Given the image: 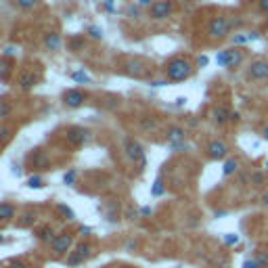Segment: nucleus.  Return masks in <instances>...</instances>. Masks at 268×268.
<instances>
[{
    "label": "nucleus",
    "mask_w": 268,
    "mask_h": 268,
    "mask_svg": "<svg viewBox=\"0 0 268 268\" xmlns=\"http://www.w3.org/2000/svg\"><path fill=\"white\" fill-rule=\"evenodd\" d=\"M191 72H193V65L189 59H184V57H174L164 67V74L170 82H184V80L191 76Z\"/></svg>",
    "instance_id": "1"
},
{
    "label": "nucleus",
    "mask_w": 268,
    "mask_h": 268,
    "mask_svg": "<svg viewBox=\"0 0 268 268\" xmlns=\"http://www.w3.org/2000/svg\"><path fill=\"white\" fill-rule=\"evenodd\" d=\"M216 61L220 67H228V69H237L241 63H243V49H237V46H232V49H226V51H220Z\"/></svg>",
    "instance_id": "2"
},
{
    "label": "nucleus",
    "mask_w": 268,
    "mask_h": 268,
    "mask_svg": "<svg viewBox=\"0 0 268 268\" xmlns=\"http://www.w3.org/2000/svg\"><path fill=\"white\" fill-rule=\"evenodd\" d=\"M207 34H209V36H212L214 40L226 38L228 34H230V21H228L226 17H222V15L212 17V19H209V23H207Z\"/></svg>",
    "instance_id": "3"
},
{
    "label": "nucleus",
    "mask_w": 268,
    "mask_h": 268,
    "mask_svg": "<svg viewBox=\"0 0 268 268\" xmlns=\"http://www.w3.org/2000/svg\"><path fill=\"white\" fill-rule=\"evenodd\" d=\"M124 155L128 161H132V164L145 166V149L138 141H134V138H126L124 141Z\"/></svg>",
    "instance_id": "4"
},
{
    "label": "nucleus",
    "mask_w": 268,
    "mask_h": 268,
    "mask_svg": "<svg viewBox=\"0 0 268 268\" xmlns=\"http://www.w3.org/2000/svg\"><path fill=\"white\" fill-rule=\"evenodd\" d=\"M92 255V245L88 241H80L78 245L72 249V253L67 255V266H78V264H82L86 262L88 258Z\"/></svg>",
    "instance_id": "5"
},
{
    "label": "nucleus",
    "mask_w": 268,
    "mask_h": 268,
    "mask_svg": "<svg viewBox=\"0 0 268 268\" xmlns=\"http://www.w3.org/2000/svg\"><path fill=\"white\" fill-rule=\"evenodd\" d=\"M88 138H90V132L82 126H69L65 130V141L72 147H82Z\"/></svg>",
    "instance_id": "6"
},
{
    "label": "nucleus",
    "mask_w": 268,
    "mask_h": 268,
    "mask_svg": "<svg viewBox=\"0 0 268 268\" xmlns=\"http://www.w3.org/2000/svg\"><path fill=\"white\" fill-rule=\"evenodd\" d=\"M172 11H174V5H172V0H155L153 5L149 7V17L151 19H168L172 15Z\"/></svg>",
    "instance_id": "7"
},
{
    "label": "nucleus",
    "mask_w": 268,
    "mask_h": 268,
    "mask_svg": "<svg viewBox=\"0 0 268 268\" xmlns=\"http://www.w3.org/2000/svg\"><path fill=\"white\" fill-rule=\"evenodd\" d=\"M72 243H74V235L72 232H61V235H57L51 243V251L55 255H65L69 249H72Z\"/></svg>",
    "instance_id": "8"
},
{
    "label": "nucleus",
    "mask_w": 268,
    "mask_h": 268,
    "mask_svg": "<svg viewBox=\"0 0 268 268\" xmlns=\"http://www.w3.org/2000/svg\"><path fill=\"white\" fill-rule=\"evenodd\" d=\"M51 166V157L46 153L44 149H34L32 155H30V170L34 172H40V170H46Z\"/></svg>",
    "instance_id": "9"
},
{
    "label": "nucleus",
    "mask_w": 268,
    "mask_h": 268,
    "mask_svg": "<svg viewBox=\"0 0 268 268\" xmlns=\"http://www.w3.org/2000/svg\"><path fill=\"white\" fill-rule=\"evenodd\" d=\"M247 74L255 82H262V80H268V61L264 59H253L247 67Z\"/></svg>",
    "instance_id": "10"
},
{
    "label": "nucleus",
    "mask_w": 268,
    "mask_h": 268,
    "mask_svg": "<svg viewBox=\"0 0 268 268\" xmlns=\"http://www.w3.org/2000/svg\"><path fill=\"white\" fill-rule=\"evenodd\" d=\"M84 101H86V95H84L82 90L72 88V90H65V92H63V105H65V107H69V109L82 107Z\"/></svg>",
    "instance_id": "11"
},
{
    "label": "nucleus",
    "mask_w": 268,
    "mask_h": 268,
    "mask_svg": "<svg viewBox=\"0 0 268 268\" xmlns=\"http://www.w3.org/2000/svg\"><path fill=\"white\" fill-rule=\"evenodd\" d=\"M205 153H207L209 159L220 161V159H224V157H226L228 147H226V143H222V141H209L207 147H205Z\"/></svg>",
    "instance_id": "12"
},
{
    "label": "nucleus",
    "mask_w": 268,
    "mask_h": 268,
    "mask_svg": "<svg viewBox=\"0 0 268 268\" xmlns=\"http://www.w3.org/2000/svg\"><path fill=\"white\" fill-rule=\"evenodd\" d=\"M42 46L49 53H57V51H61V46H63V38H61V34L59 32H46L44 34V38H42Z\"/></svg>",
    "instance_id": "13"
},
{
    "label": "nucleus",
    "mask_w": 268,
    "mask_h": 268,
    "mask_svg": "<svg viewBox=\"0 0 268 268\" xmlns=\"http://www.w3.org/2000/svg\"><path fill=\"white\" fill-rule=\"evenodd\" d=\"M38 80H40V74L36 72V69H28V72H23L21 78H19V86L23 90H30L38 84Z\"/></svg>",
    "instance_id": "14"
},
{
    "label": "nucleus",
    "mask_w": 268,
    "mask_h": 268,
    "mask_svg": "<svg viewBox=\"0 0 268 268\" xmlns=\"http://www.w3.org/2000/svg\"><path fill=\"white\" fill-rule=\"evenodd\" d=\"M230 120V111L226 109V105H216L212 109V122L216 126H224Z\"/></svg>",
    "instance_id": "15"
},
{
    "label": "nucleus",
    "mask_w": 268,
    "mask_h": 268,
    "mask_svg": "<svg viewBox=\"0 0 268 268\" xmlns=\"http://www.w3.org/2000/svg\"><path fill=\"white\" fill-rule=\"evenodd\" d=\"M168 141H170V145H174V143H184V130H182V128H178V126L168 128Z\"/></svg>",
    "instance_id": "16"
},
{
    "label": "nucleus",
    "mask_w": 268,
    "mask_h": 268,
    "mask_svg": "<svg viewBox=\"0 0 268 268\" xmlns=\"http://www.w3.org/2000/svg\"><path fill=\"white\" fill-rule=\"evenodd\" d=\"M15 216V207L11 203H0V222H9Z\"/></svg>",
    "instance_id": "17"
},
{
    "label": "nucleus",
    "mask_w": 268,
    "mask_h": 268,
    "mask_svg": "<svg viewBox=\"0 0 268 268\" xmlns=\"http://www.w3.org/2000/svg\"><path fill=\"white\" fill-rule=\"evenodd\" d=\"M237 168H239V161H237L235 157H228V159L224 161V166H222L224 176H230V174H235V172H237Z\"/></svg>",
    "instance_id": "18"
},
{
    "label": "nucleus",
    "mask_w": 268,
    "mask_h": 268,
    "mask_svg": "<svg viewBox=\"0 0 268 268\" xmlns=\"http://www.w3.org/2000/svg\"><path fill=\"white\" fill-rule=\"evenodd\" d=\"M55 237H57V235H55V232H53L49 226H44V228L38 230V239H40L42 243H53Z\"/></svg>",
    "instance_id": "19"
},
{
    "label": "nucleus",
    "mask_w": 268,
    "mask_h": 268,
    "mask_svg": "<svg viewBox=\"0 0 268 268\" xmlns=\"http://www.w3.org/2000/svg\"><path fill=\"white\" fill-rule=\"evenodd\" d=\"M72 80L76 84H88L90 82V76L86 72H82V69H78V72H72Z\"/></svg>",
    "instance_id": "20"
},
{
    "label": "nucleus",
    "mask_w": 268,
    "mask_h": 268,
    "mask_svg": "<svg viewBox=\"0 0 268 268\" xmlns=\"http://www.w3.org/2000/svg\"><path fill=\"white\" fill-rule=\"evenodd\" d=\"M13 3H15V7L21 9V11H32L34 7L40 3V0H13Z\"/></svg>",
    "instance_id": "21"
},
{
    "label": "nucleus",
    "mask_w": 268,
    "mask_h": 268,
    "mask_svg": "<svg viewBox=\"0 0 268 268\" xmlns=\"http://www.w3.org/2000/svg\"><path fill=\"white\" fill-rule=\"evenodd\" d=\"M26 184L30 186V189H42V186H44V180H42V176H38V174H34V176H30V178L26 180Z\"/></svg>",
    "instance_id": "22"
},
{
    "label": "nucleus",
    "mask_w": 268,
    "mask_h": 268,
    "mask_svg": "<svg viewBox=\"0 0 268 268\" xmlns=\"http://www.w3.org/2000/svg\"><path fill=\"white\" fill-rule=\"evenodd\" d=\"M86 34H88V38H92V40H103V32H101V28H97V26H90V28L86 30Z\"/></svg>",
    "instance_id": "23"
},
{
    "label": "nucleus",
    "mask_w": 268,
    "mask_h": 268,
    "mask_svg": "<svg viewBox=\"0 0 268 268\" xmlns=\"http://www.w3.org/2000/svg\"><path fill=\"white\" fill-rule=\"evenodd\" d=\"M76 178H78V172H76V168H72L69 172H65V176H63V182H65L67 186H74Z\"/></svg>",
    "instance_id": "24"
},
{
    "label": "nucleus",
    "mask_w": 268,
    "mask_h": 268,
    "mask_svg": "<svg viewBox=\"0 0 268 268\" xmlns=\"http://www.w3.org/2000/svg\"><path fill=\"white\" fill-rule=\"evenodd\" d=\"M57 212H61V214L65 216V220H74V218H76V214H74L65 203H59V205H57Z\"/></svg>",
    "instance_id": "25"
},
{
    "label": "nucleus",
    "mask_w": 268,
    "mask_h": 268,
    "mask_svg": "<svg viewBox=\"0 0 268 268\" xmlns=\"http://www.w3.org/2000/svg\"><path fill=\"white\" fill-rule=\"evenodd\" d=\"M11 103L7 99H0V118H9V113H11Z\"/></svg>",
    "instance_id": "26"
},
{
    "label": "nucleus",
    "mask_w": 268,
    "mask_h": 268,
    "mask_svg": "<svg viewBox=\"0 0 268 268\" xmlns=\"http://www.w3.org/2000/svg\"><path fill=\"white\" fill-rule=\"evenodd\" d=\"M164 182H161L159 178L155 180V184H153V189H151V195H153V197H161V195H164Z\"/></svg>",
    "instance_id": "27"
},
{
    "label": "nucleus",
    "mask_w": 268,
    "mask_h": 268,
    "mask_svg": "<svg viewBox=\"0 0 268 268\" xmlns=\"http://www.w3.org/2000/svg\"><path fill=\"white\" fill-rule=\"evenodd\" d=\"M7 72H11V65L7 59H0V80H7Z\"/></svg>",
    "instance_id": "28"
},
{
    "label": "nucleus",
    "mask_w": 268,
    "mask_h": 268,
    "mask_svg": "<svg viewBox=\"0 0 268 268\" xmlns=\"http://www.w3.org/2000/svg\"><path fill=\"white\" fill-rule=\"evenodd\" d=\"M11 134H13V130H11L9 126H0V143H5L7 138H11Z\"/></svg>",
    "instance_id": "29"
},
{
    "label": "nucleus",
    "mask_w": 268,
    "mask_h": 268,
    "mask_svg": "<svg viewBox=\"0 0 268 268\" xmlns=\"http://www.w3.org/2000/svg\"><path fill=\"white\" fill-rule=\"evenodd\" d=\"M232 42L235 44H247V42H251V38H249V34H239V36H232Z\"/></svg>",
    "instance_id": "30"
},
{
    "label": "nucleus",
    "mask_w": 268,
    "mask_h": 268,
    "mask_svg": "<svg viewBox=\"0 0 268 268\" xmlns=\"http://www.w3.org/2000/svg\"><path fill=\"white\" fill-rule=\"evenodd\" d=\"M262 182H264V174H262V172H253V174H251V184H253V186H260Z\"/></svg>",
    "instance_id": "31"
},
{
    "label": "nucleus",
    "mask_w": 268,
    "mask_h": 268,
    "mask_svg": "<svg viewBox=\"0 0 268 268\" xmlns=\"http://www.w3.org/2000/svg\"><path fill=\"white\" fill-rule=\"evenodd\" d=\"M155 124H157V122H155V120H151V118H143V120H141V126L145 128V130H153Z\"/></svg>",
    "instance_id": "32"
},
{
    "label": "nucleus",
    "mask_w": 268,
    "mask_h": 268,
    "mask_svg": "<svg viewBox=\"0 0 268 268\" xmlns=\"http://www.w3.org/2000/svg\"><path fill=\"white\" fill-rule=\"evenodd\" d=\"M138 9H141L138 5H136V7H128V9H126V13H128V15H132V19H138V17H141V11H138Z\"/></svg>",
    "instance_id": "33"
},
{
    "label": "nucleus",
    "mask_w": 268,
    "mask_h": 268,
    "mask_svg": "<svg viewBox=\"0 0 268 268\" xmlns=\"http://www.w3.org/2000/svg\"><path fill=\"white\" fill-rule=\"evenodd\" d=\"M7 268H28V266H26V262H23V260L15 258V260H11V262L7 264Z\"/></svg>",
    "instance_id": "34"
},
{
    "label": "nucleus",
    "mask_w": 268,
    "mask_h": 268,
    "mask_svg": "<svg viewBox=\"0 0 268 268\" xmlns=\"http://www.w3.org/2000/svg\"><path fill=\"white\" fill-rule=\"evenodd\" d=\"M237 241H239L237 235H226V237H224V243H226V245H235Z\"/></svg>",
    "instance_id": "35"
},
{
    "label": "nucleus",
    "mask_w": 268,
    "mask_h": 268,
    "mask_svg": "<svg viewBox=\"0 0 268 268\" xmlns=\"http://www.w3.org/2000/svg\"><path fill=\"white\" fill-rule=\"evenodd\" d=\"M243 268H262V266L255 260H245V262H243Z\"/></svg>",
    "instance_id": "36"
},
{
    "label": "nucleus",
    "mask_w": 268,
    "mask_h": 268,
    "mask_svg": "<svg viewBox=\"0 0 268 268\" xmlns=\"http://www.w3.org/2000/svg\"><path fill=\"white\" fill-rule=\"evenodd\" d=\"M207 63H209V59H207V57H205V55H201V57H199V59H197V67H205Z\"/></svg>",
    "instance_id": "37"
},
{
    "label": "nucleus",
    "mask_w": 268,
    "mask_h": 268,
    "mask_svg": "<svg viewBox=\"0 0 268 268\" xmlns=\"http://www.w3.org/2000/svg\"><path fill=\"white\" fill-rule=\"evenodd\" d=\"M258 9L262 13H268V0H258Z\"/></svg>",
    "instance_id": "38"
},
{
    "label": "nucleus",
    "mask_w": 268,
    "mask_h": 268,
    "mask_svg": "<svg viewBox=\"0 0 268 268\" xmlns=\"http://www.w3.org/2000/svg\"><path fill=\"white\" fill-rule=\"evenodd\" d=\"M103 7H105V11H111V13L115 11V5H113V0H105V3H103Z\"/></svg>",
    "instance_id": "39"
},
{
    "label": "nucleus",
    "mask_w": 268,
    "mask_h": 268,
    "mask_svg": "<svg viewBox=\"0 0 268 268\" xmlns=\"http://www.w3.org/2000/svg\"><path fill=\"white\" fill-rule=\"evenodd\" d=\"M153 3H155V0H136V5H138V7H151Z\"/></svg>",
    "instance_id": "40"
},
{
    "label": "nucleus",
    "mask_w": 268,
    "mask_h": 268,
    "mask_svg": "<svg viewBox=\"0 0 268 268\" xmlns=\"http://www.w3.org/2000/svg\"><path fill=\"white\" fill-rule=\"evenodd\" d=\"M15 53H17V49H15V46H5V55H7V57H9V55L13 57Z\"/></svg>",
    "instance_id": "41"
},
{
    "label": "nucleus",
    "mask_w": 268,
    "mask_h": 268,
    "mask_svg": "<svg viewBox=\"0 0 268 268\" xmlns=\"http://www.w3.org/2000/svg\"><path fill=\"white\" fill-rule=\"evenodd\" d=\"M138 214H141V216H149L151 214V207H141V209H138Z\"/></svg>",
    "instance_id": "42"
},
{
    "label": "nucleus",
    "mask_w": 268,
    "mask_h": 268,
    "mask_svg": "<svg viewBox=\"0 0 268 268\" xmlns=\"http://www.w3.org/2000/svg\"><path fill=\"white\" fill-rule=\"evenodd\" d=\"M128 214H130V220H134L136 214H138V212H136V207H130V209H128Z\"/></svg>",
    "instance_id": "43"
},
{
    "label": "nucleus",
    "mask_w": 268,
    "mask_h": 268,
    "mask_svg": "<svg viewBox=\"0 0 268 268\" xmlns=\"http://www.w3.org/2000/svg\"><path fill=\"white\" fill-rule=\"evenodd\" d=\"M230 120H232V122H239V120H241V115L235 111V113H230Z\"/></svg>",
    "instance_id": "44"
},
{
    "label": "nucleus",
    "mask_w": 268,
    "mask_h": 268,
    "mask_svg": "<svg viewBox=\"0 0 268 268\" xmlns=\"http://www.w3.org/2000/svg\"><path fill=\"white\" fill-rule=\"evenodd\" d=\"M262 203L268 207V193H264V195H262Z\"/></svg>",
    "instance_id": "45"
},
{
    "label": "nucleus",
    "mask_w": 268,
    "mask_h": 268,
    "mask_svg": "<svg viewBox=\"0 0 268 268\" xmlns=\"http://www.w3.org/2000/svg\"><path fill=\"white\" fill-rule=\"evenodd\" d=\"M151 86H166V82H161L159 80V82H151Z\"/></svg>",
    "instance_id": "46"
},
{
    "label": "nucleus",
    "mask_w": 268,
    "mask_h": 268,
    "mask_svg": "<svg viewBox=\"0 0 268 268\" xmlns=\"http://www.w3.org/2000/svg\"><path fill=\"white\" fill-rule=\"evenodd\" d=\"M80 232H82V235H86V232H90V228H88V226H82V228H80Z\"/></svg>",
    "instance_id": "47"
},
{
    "label": "nucleus",
    "mask_w": 268,
    "mask_h": 268,
    "mask_svg": "<svg viewBox=\"0 0 268 268\" xmlns=\"http://www.w3.org/2000/svg\"><path fill=\"white\" fill-rule=\"evenodd\" d=\"M262 134H264V138H268V124L264 126V130H262Z\"/></svg>",
    "instance_id": "48"
},
{
    "label": "nucleus",
    "mask_w": 268,
    "mask_h": 268,
    "mask_svg": "<svg viewBox=\"0 0 268 268\" xmlns=\"http://www.w3.org/2000/svg\"><path fill=\"white\" fill-rule=\"evenodd\" d=\"M0 243H3V235H0Z\"/></svg>",
    "instance_id": "49"
},
{
    "label": "nucleus",
    "mask_w": 268,
    "mask_h": 268,
    "mask_svg": "<svg viewBox=\"0 0 268 268\" xmlns=\"http://www.w3.org/2000/svg\"><path fill=\"white\" fill-rule=\"evenodd\" d=\"M266 268H268V260H266Z\"/></svg>",
    "instance_id": "50"
},
{
    "label": "nucleus",
    "mask_w": 268,
    "mask_h": 268,
    "mask_svg": "<svg viewBox=\"0 0 268 268\" xmlns=\"http://www.w3.org/2000/svg\"><path fill=\"white\" fill-rule=\"evenodd\" d=\"M266 168H268V161H266Z\"/></svg>",
    "instance_id": "51"
},
{
    "label": "nucleus",
    "mask_w": 268,
    "mask_h": 268,
    "mask_svg": "<svg viewBox=\"0 0 268 268\" xmlns=\"http://www.w3.org/2000/svg\"><path fill=\"white\" fill-rule=\"evenodd\" d=\"M266 30H268V23H266Z\"/></svg>",
    "instance_id": "52"
}]
</instances>
